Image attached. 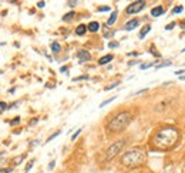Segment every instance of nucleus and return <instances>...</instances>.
Instances as JSON below:
<instances>
[{
    "label": "nucleus",
    "mask_w": 185,
    "mask_h": 173,
    "mask_svg": "<svg viewBox=\"0 0 185 173\" xmlns=\"http://www.w3.org/2000/svg\"><path fill=\"white\" fill-rule=\"evenodd\" d=\"M179 140V132L175 128H162L152 138V143L155 148L161 149V150H168L177 146Z\"/></svg>",
    "instance_id": "f257e3e1"
},
{
    "label": "nucleus",
    "mask_w": 185,
    "mask_h": 173,
    "mask_svg": "<svg viewBox=\"0 0 185 173\" xmlns=\"http://www.w3.org/2000/svg\"><path fill=\"white\" fill-rule=\"evenodd\" d=\"M147 160V152L142 148H133L121 155V163L125 167H138Z\"/></svg>",
    "instance_id": "f03ea898"
},
{
    "label": "nucleus",
    "mask_w": 185,
    "mask_h": 173,
    "mask_svg": "<svg viewBox=\"0 0 185 173\" xmlns=\"http://www.w3.org/2000/svg\"><path fill=\"white\" fill-rule=\"evenodd\" d=\"M133 121V114L130 111H121L118 112L114 118L110 121L108 124V131L111 132H120V131H124L130 124Z\"/></svg>",
    "instance_id": "7ed1b4c3"
},
{
    "label": "nucleus",
    "mask_w": 185,
    "mask_h": 173,
    "mask_svg": "<svg viewBox=\"0 0 185 173\" xmlns=\"http://www.w3.org/2000/svg\"><path fill=\"white\" fill-rule=\"evenodd\" d=\"M127 145V139H120L117 142H114L113 145H110V148L105 150V155H104V159L105 160H111V159H114L118 153L123 150V148Z\"/></svg>",
    "instance_id": "20e7f679"
},
{
    "label": "nucleus",
    "mask_w": 185,
    "mask_h": 173,
    "mask_svg": "<svg viewBox=\"0 0 185 173\" xmlns=\"http://www.w3.org/2000/svg\"><path fill=\"white\" fill-rule=\"evenodd\" d=\"M144 9H145V2H142V0H137V2H133V3L127 7L125 12L128 13V14H137V13H140L141 10H144Z\"/></svg>",
    "instance_id": "39448f33"
},
{
    "label": "nucleus",
    "mask_w": 185,
    "mask_h": 173,
    "mask_svg": "<svg viewBox=\"0 0 185 173\" xmlns=\"http://www.w3.org/2000/svg\"><path fill=\"white\" fill-rule=\"evenodd\" d=\"M76 57H77L78 61H80V64H83V63H87V61H90L91 55H90V53L86 51V50H80V51L76 54Z\"/></svg>",
    "instance_id": "423d86ee"
},
{
    "label": "nucleus",
    "mask_w": 185,
    "mask_h": 173,
    "mask_svg": "<svg viewBox=\"0 0 185 173\" xmlns=\"http://www.w3.org/2000/svg\"><path fill=\"white\" fill-rule=\"evenodd\" d=\"M140 26V20L138 18H133V20H130L125 23V26H124V30L125 31H131L134 30V28H137Z\"/></svg>",
    "instance_id": "0eeeda50"
},
{
    "label": "nucleus",
    "mask_w": 185,
    "mask_h": 173,
    "mask_svg": "<svg viewBox=\"0 0 185 173\" xmlns=\"http://www.w3.org/2000/svg\"><path fill=\"white\" fill-rule=\"evenodd\" d=\"M100 23L98 21H90L88 23V26H87V28H88V31H91V33H96V31H98L100 30Z\"/></svg>",
    "instance_id": "6e6552de"
},
{
    "label": "nucleus",
    "mask_w": 185,
    "mask_h": 173,
    "mask_svg": "<svg viewBox=\"0 0 185 173\" xmlns=\"http://www.w3.org/2000/svg\"><path fill=\"white\" fill-rule=\"evenodd\" d=\"M164 14V7L162 6H155L154 9L151 10V16L152 17H160V16Z\"/></svg>",
    "instance_id": "1a4fd4ad"
},
{
    "label": "nucleus",
    "mask_w": 185,
    "mask_h": 173,
    "mask_svg": "<svg viewBox=\"0 0 185 173\" xmlns=\"http://www.w3.org/2000/svg\"><path fill=\"white\" fill-rule=\"evenodd\" d=\"M113 54H107V55H104V57H101L98 60V65H105V64H108L110 61H113Z\"/></svg>",
    "instance_id": "9d476101"
},
{
    "label": "nucleus",
    "mask_w": 185,
    "mask_h": 173,
    "mask_svg": "<svg viewBox=\"0 0 185 173\" xmlns=\"http://www.w3.org/2000/svg\"><path fill=\"white\" fill-rule=\"evenodd\" d=\"M117 17H118V12L117 10H114V12L111 13V16H110V18L107 20V26H113L117 21Z\"/></svg>",
    "instance_id": "9b49d317"
},
{
    "label": "nucleus",
    "mask_w": 185,
    "mask_h": 173,
    "mask_svg": "<svg viewBox=\"0 0 185 173\" xmlns=\"http://www.w3.org/2000/svg\"><path fill=\"white\" fill-rule=\"evenodd\" d=\"M87 30H88V28H87V26H84V24H80V26H78L77 28H76V34H77V36H84Z\"/></svg>",
    "instance_id": "f8f14e48"
},
{
    "label": "nucleus",
    "mask_w": 185,
    "mask_h": 173,
    "mask_svg": "<svg viewBox=\"0 0 185 173\" xmlns=\"http://www.w3.org/2000/svg\"><path fill=\"white\" fill-rule=\"evenodd\" d=\"M50 48H51V51L53 53H59L60 50H61V46H60L57 41H53L51 44H50Z\"/></svg>",
    "instance_id": "ddd939ff"
},
{
    "label": "nucleus",
    "mask_w": 185,
    "mask_h": 173,
    "mask_svg": "<svg viewBox=\"0 0 185 173\" xmlns=\"http://www.w3.org/2000/svg\"><path fill=\"white\" fill-rule=\"evenodd\" d=\"M150 31H151V26H145V27L141 30V33H140V38H144Z\"/></svg>",
    "instance_id": "4468645a"
},
{
    "label": "nucleus",
    "mask_w": 185,
    "mask_h": 173,
    "mask_svg": "<svg viewBox=\"0 0 185 173\" xmlns=\"http://www.w3.org/2000/svg\"><path fill=\"white\" fill-rule=\"evenodd\" d=\"M76 16V13L74 12H70V13H67V14H64V17H63V21H70L71 18Z\"/></svg>",
    "instance_id": "2eb2a0df"
},
{
    "label": "nucleus",
    "mask_w": 185,
    "mask_h": 173,
    "mask_svg": "<svg viewBox=\"0 0 185 173\" xmlns=\"http://www.w3.org/2000/svg\"><path fill=\"white\" fill-rule=\"evenodd\" d=\"M182 12H184V7H182V6H177V7H174V9H172V12H171V13H172V14H179V13H182Z\"/></svg>",
    "instance_id": "dca6fc26"
},
{
    "label": "nucleus",
    "mask_w": 185,
    "mask_h": 173,
    "mask_svg": "<svg viewBox=\"0 0 185 173\" xmlns=\"http://www.w3.org/2000/svg\"><path fill=\"white\" fill-rule=\"evenodd\" d=\"M114 99H115V97H111L110 99H105L104 102H101V104H100V108H104L105 105H108V104H110V102H113Z\"/></svg>",
    "instance_id": "f3484780"
},
{
    "label": "nucleus",
    "mask_w": 185,
    "mask_h": 173,
    "mask_svg": "<svg viewBox=\"0 0 185 173\" xmlns=\"http://www.w3.org/2000/svg\"><path fill=\"white\" fill-rule=\"evenodd\" d=\"M170 65H172V63L171 61H166V63H162V64H160V65H157V70H160V68H164V67H170Z\"/></svg>",
    "instance_id": "a211bd4d"
},
{
    "label": "nucleus",
    "mask_w": 185,
    "mask_h": 173,
    "mask_svg": "<svg viewBox=\"0 0 185 173\" xmlns=\"http://www.w3.org/2000/svg\"><path fill=\"white\" fill-rule=\"evenodd\" d=\"M59 135H60V131H57V132H54V134H53V135H50V136H49V138H47L46 143H47V142H51V140H53V139H54V138H55V136H59Z\"/></svg>",
    "instance_id": "6ab92c4d"
},
{
    "label": "nucleus",
    "mask_w": 185,
    "mask_h": 173,
    "mask_svg": "<svg viewBox=\"0 0 185 173\" xmlns=\"http://www.w3.org/2000/svg\"><path fill=\"white\" fill-rule=\"evenodd\" d=\"M98 13H104V12H110V6H103V7H98L97 9Z\"/></svg>",
    "instance_id": "aec40b11"
},
{
    "label": "nucleus",
    "mask_w": 185,
    "mask_h": 173,
    "mask_svg": "<svg viewBox=\"0 0 185 173\" xmlns=\"http://www.w3.org/2000/svg\"><path fill=\"white\" fill-rule=\"evenodd\" d=\"M154 64H155V63H150V64H141V65H140V68H141V70H147V68L152 67Z\"/></svg>",
    "instance_id": "412c9836"
},
{
    "label": "nucleus",
    "mask_w": 185,
    "mask_h": 173,
    "mask_svg": "<svg viewBox=\"0 0 185 173\" xmlns=\"http://www.w3.org/2000/svg\"><path fill=\"white\" fill-rule=\"evenodd\" d=\"M18 122H20V118H18V116H16V118H13V121H10V125H12V126H14V125H17Z\"/></svg>",
    "instance_id": "4be33fe9"
},
{
    "label": "nucleus",
    "mask_w": 185,
    "mask_h": 173,
    "mask_svg": "<svg viewBox=\"0 0 185 173\" xmlns=\"http://www.w3.org/2000/svg\"><path fill=\"white\" fill-rule=\"evenodd\" d=\"M81 131H83V129H81V128H80V129H77V131H76V134H74L73 136H71V140H76V138H77L78 135L81 134Z\"/></svg>",
    "instance_id": "5701e85b"
},
{
    "label": "nucleus",
    "mask_w": 185,
    "mask_h": 173,
    "mask_svg": "<svg viewBox=\"0 0 185 173\" xmlns=\"http://www.w3.org/2000/svg\"><path fill=\"white\" fill-rule=\"evenodd\" d=\"M117 85H120V82H114V84H111L110 87H107V88H105V91H110V89H114L115 87H117Z\"/></svg>",
    "instance_id": "b1692460"
},
{
    "label": "nucleus",
    "mask_w": 185,
    "mask_h": 173,
    "mask_svg": "<svg viewBox=\"0 0 185 173\" xmlns=\"http://www.w3.org/2000/svg\"><path fill=\"white\" fill-rule=\"evenodd\" d=\"M81 79H88V75H81V77H77V78H73V81H81Z\"/></svg>",
    "instance_id": "393cba45"
},
{
    "label": "nucleus",
    "mask_w": 185,
    "mask_h": 173,
    "mask_svg": "<svg viewBox=\"0 0 185 173\" xmlns=\"http://www.w3.org/2000/svg\"><path fill=\"white\" fill-rule=\"evenodd\" d=\"M108 47H110V48H117V47H118V43L110 41V43H108Z\"/></svg>",
    "instance_id": "a878e982"
},
{
    "label": "nucleus",
    "mask_w": 185,
    "mask_h": 173,
    "mask_svg": "<svg viewBox=\"0 0 185 173\" xmlns=\"http://www.w3.org/2000/svg\"><path fill=\"white\" fill-rule=\"evenodd\" d=\"M33 163H34V159H33V160H30V163H29L27 166H26V173H27L29 170H30L31 167H33Z\"/></svg>",
    "instance_id": "bb28decb"
},
{
    "label": "nucleus",
    "mask_w": 185,
    "mask_h": 173,
    "mask_svg": "<svg viewBox=\"0 0 185 173\" xmlns=\"http://www.w3.org/2000/svg\"><path fill=\"white\" fill-rule=\"evenodd\" d=\"M174 26H175V23L172 21V23H170V24H168V26L165 27V30H168V31H170V30H172V28H174Z\"/></svg>",
    "instance_id": "cd10ccee"
},
{
    "label": "nucleus",
    "mask_w": 185,
    "mask_h": 173,
    "mask_svg": "<svg viewBox=\"0 0 185 173\" xmlns=\"http://www.w3.org/2000/svg\"><path fill=\"white\" fill-rule=\"evenodd\" d=\"M67 4H68L70 7H74L76 4H77V2H73V0H70V2H67Z\"/></svg>",
    "instance_id": "c85d7f7f"
},
{
    "label": "nucleus",
    "mask_w": 185,
    "mask_h": 173,
    "mask_svg": "<svg viewBox=\"0 0 185 173\" xmlns=\"http://www.w3.org/2000/svg\"><path fill=\"white\" fill-rule=\"evenodd\" d=\"M184 73H185L184 68H182V70H177V71H175V74H177V75H179V77H181V74H184Z\"/></svg>",
    "instance_id": "c756f323"
},
{
    "label": "nucleus",
    "mask_w": 185,
    "mask_h": 173,
    "mask_svg": "<svg viewBox=\"0 0 185 173\" xmlns=\"http://www.w3.org/2000/svg\"><path fill=\"white\" fill-rule=\"evenodd\" d=\"M44 4H46L44 2H39V3H37V7H39V9H43V7H44Z\"/></svg>",
    "instance_id": "7c9ffc66"
},
{
    "label": "nucleus",
    "mask_w": 185,
    "mask_h": 173,
    "mask_svg": "<svg viewBox=\"0 0 185 173\" xmlns=\"http://www.w3.org/2000/svg\"><path fill=\"white\" fill-rule=\"evenodd\" d=\"M54 163H55L54 160H53V162H50V165H49V169H50V170H53V169H54Z\"/></svg>",
    "instance_id": "2f4dec72"
},
{
    "label": "nucleus",
    "mask_w": 185,
    "mask_h": 173,
    "mask_svg": "<svg viewBox=\"0 0 185 173\" xmlns=\"http://www.w3.org/2000/svg\"><path fill=\"white\" fill-rule=\"evenodd\" d=\"M7 109V105H6V102H2V111H6Z\"/></svg>",
    "instance_id": "473e14b6"
},
{
    "label": "nucleus",
    "mask_w": 185,
    "mask_h": 173,
    "mask_svg": "<svg viewBox=\"0 0 185 173\" xmlns=\"http://www.w3.org/2000/svg\"><path fill=\"white\" fill-rule=\"evenodd\" d=\"M60 71H61V73H67V67H61V68H60Z\"/></svg>",
    "instance_id": "72a5a7b5"
},
{
    "label": "nucleus",
    "mask_w": 185,
    "mask_h": 173,
    "mask_svg": "<svg viewBox=\"0 0 185 173\" xmlns=\"http://www.w3.org/2000/svg\"><path fill=\"white\" fill-rule=\"evenodd\" d=\"M179 26H181V28H184V30H185V21H181V23H179Z\"/></svg>",
    "instance_id": "f704fd0d"
},
{
    "label": "nucleus",
    "mask_w": 185,
    "mask_h": 173,
    "mask_svg": "<svg viewBox=\"0 0 185 173\" xmlns=\"http://www.w3.org/2000/svg\"><path fill=\"white\" fill-rule=\"evenodd\" d=\"M137 63H138V61H131V63H128V65H135Z\"/></svg>",
    "instance_id": "c9c22d12"
},
{
    "label": "nucleus",
    "mask_w": 185,
    "mask_h": 173,
    "mask_svg": "<svg viewBox=\"0 0 185 173\" xmlns=\"http://www.w3.org/2000/svg\"><path fill=\"white\" fill-rule=\"evenodd\" d=\"M9 172H10V169H7V170L6 169H2V173H9Z\"/></svg>",
    "instance_id": "e433bc0d"
},
{
    "label": "nucleus",
    "mask_w": 185,
    "mask_h": 173,
    "mask_svg": "<svg viewBox=\"0 0 185 173\" xmlns=\"http://www.w3.org/2000/svg\"><path fill=\"white\" fill-rule=\"evenodd\" d=\"M179 79H181V81H185V75H181V77H179Z\"/></svg>",
    "instance_id": "4c0bfd02"
},
{
    "label": "nucleus",
    "mask_w": 185,
    "mask_h": 173,
    "mask_svg": "<svg viewBox=\"0 0 185 173\" xmlns=\"http://www.w3.org/2000/svg\"><path fill=\"white\" fill-rule=\"evenodd\" d=\"M182 53H185V48H184V50H182Z\"/></svg>",
    "instance_id": "58836bf2"
}]
</instances>
